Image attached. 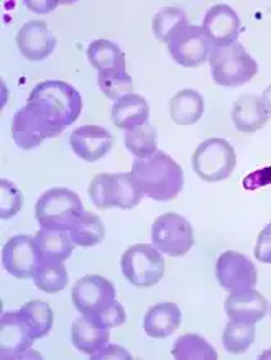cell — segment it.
Returning <instances> with one entry per match:
<instances>
[{
	"label": "cell",
	"instance_id": "cell-1",
	"mask_svg": "<svg viewBox=\"0 0 271 360\" xmlns=\"http://www.w3.org/2000/svg\"><path fill=\"white\" fill-rule=\"evenodd\" d=\"M27 107L43 122L62 132L81 115L82 97L65 81H43L32 89Z\"/></svg>",
	"mask_w": 271,
	"mask_h": 360
},
{
	"label": "cell",
	"instance_id": "cell-2",
	"mask_svg": "<svg viewBox=\"0 0 271 360\" xmlns=\"http://www.w3.org/2000/svg\"><path fill=\"white\" fill-rule=\"evenodd\" d=\"M130 173L143 194L154 201H173L185 184L183 168L161 150L150 158H135Z\"/></svg>",
	"mask_w": 271,
	"mask_h": 360
},
{
	"label": "cell",
	"instance_id": "cell-3",
	"mask_svg": "<svg viewBox=\"0 0 271 360\" xmlns=\"http://www.w3.org/2000/svg\"><path fill=\"white\" fill-rule=\"evenodd\" d=\"M81 198L67 188H51L37 201L35 216L41 229L71 231L84 216Z\"/></svg>",
	"mask_w": 271,
	"mask_h": 360
},
{
	"label": "cell",
	"instance_id": "cell-4",
	"mask_svg": "<svg viewBox=\"0 0 271 360\" xmlns=\"http://www.w3.org/2000/svg\"><path fill=\"white\" fill-rule=\"evenodd\" d=\"M211 75L216 84L239 87L258 75V63L251 58L239 41L229 46L212 48L209 56Z\"/></svg>",
	"mask_w": 271,
	"mask_h": 360
},
{
	"label": "cell",
	"instance_id": "cell-5",
	"mask_svg": "<svg viewBox=\"0 0 271 360\" xmlns=\"http://www.w3.org/2000/svg\"><path fill=\"white\" fill-rule=\"evenodd\" d=\"M89 198L100 209H133L142 202L143 191L132 173H99L89 184Z\"/></svg>",
	"mask_w": 271,
	"mask_h": 360
},
{
	"label": "cell",
	"instance_id": "cell-6",
	"mask_svg": "<svg viewBox=\"0 0 271 360\" xmlns=\"http://www.w3.org/2000/svg\"><path fill=\"white\" fill-rule=\"evenodd\" d=\"M237 165L235 148L225 139H207L192 155V169L206 183L224 181Z\"/></svg>",
	"mask_w": 271,
	"mask_h": 360
},
{
	"label": "cell",
	"instance_id": "cell-7",
	"mask_svg": "<svg viewBox=\"0 0 271 360\" xmlns=\"http://www.w3.org/2000/svg\"><path fill=\"white\" fill-rule=\"evenodd\" d=\"M122 274L137 288L154 286L164 276V259L154 245L137 244L128 247L120 259Z\"/></svg>",
	"mask_w": 271,
	"mask_h": 360
},
{
	"label": "cell",
	"instance_id": "cell-8",
	"mask_svg": "<svg viewBox=\"0 0 271 360\" xmlns=\"http://www.w3.org/2000/svg\"><path fill=\"white\" fill-rule=\"evenodd\" d=\"M152 240L161 254L183 257L194 245V231L190 221L183 216L176 212H166L154 219Z\"/></svg>",
	"mask_w": 271,
	"mask_h": 360
},
{
	"label": "cell",
	"instance_id": "cell-9",
	"mask_svg": "<svg viewBox=\"0 0 271 360\" xmlns=\"http://www.w3.org/2000/svg\"><path fill=\"white\" fill-rule=\"evenodd\" d=\"M169 55L178 65L185 68H199L209 60L212 45L202 27L183 25L169 37Z\"/></svg>",
	"mask_w": 271,
	"mask_h": 360
},
{
	"label": "cell",
	"instance_id": "cell-10",
	"mask_svg": "<svg viewBox=\"0 0 271 360\" xmlns=\"http://www.w3.org/2000/svg\"><path fill=\"white\" fill-rule=\"evenodd\" d=\"M71 298L74 308L84 316H94L117 298L114 283L100 275H86L72 286Z\"/></svg>",
	"mask_w": 271,
	"mask_h": 360
},
{
	"label": "cell",
	"instance_id": "cell-11",
	"mask_svg": "<svg viewBox=\"0 0 271 360\" xmlns=\"http://www.w3.org/2000/svg\"><path fill=\"white\" fill-rule=\"evenodd\" d=\"M216 278L227 291L253 288L258 283V270L249 257L240 252L227 250L216 262Z\"/></svg>",
	"mask_w": 271,
	"mask_h": 360
},
{
	"label": "cell",
	"instance_id": "cell-12",
	"mask_svg": "<svg viewBox=\"0 0 271 360\" xmlns=\"http://www.w3.org/2000/svg\"><path fill=\"white\" fill-rule=\"evenodd\" d=\"M40 259L35 236H13L2 249L4 269L18 280L33 278Z\"/></svg>",
	"mask_w": 271,
	"mask_h": 360
},
{
	"label": "cell",
	"instance_id": "cell-13",
	"mask_svg": "<svg viewBox=\"0 0 271 360\" xmlns=\"http://www.w3.org/2000/svg\"><path fill=\"white\" fill-rule=\"evenodd\" d=\"M58 135H61V130L43 122L27 105L18 109L13 115L12 139L22 150H35L46 139H55Z\"/></svg>",
	"mask_w": 271,
	"mask_h": 360
},
{
	"label": "cell",
	"instance_id": "cell-14",
	"mask_svg": "<svg viewBox=\"0 0 271 360\" xmlns=\"http://www.w3.org/2000/svg\"><path fill=\"white\" fill-rule=\"evenodd\" d=\"M242 23L237 12L225 4H216L207 11L202 30L209 38L212 48L229 46L239 38Z\"/></svg>",
	"mask_w": 271,
	"mask_h": 360
},
{
	"label": "cell",
	"instance_id": "cell-15",
	"mask_svg": "<svg viewBox=\"0 0 271 360\" xmlns=\"http://www.w3.org/2000/svg\"><path fill=\"white\" fill-rule=\"evenodd\" d=\"M17 46L23 56L32 63L46 60L55 51L56 37L53 35L46 22L30 20L23 23L15 37Z\"/></svg>",
	"mask_w": 271,
	"mask_h": 360
},
{
	"label": "cell",
	"instance_id": "cell-16",
	"mask_svg": "<svg viewBox=\"0 0 271 360\" xmlns=\"http://www.w3.org/2000/svg\"><path fill=\"white\" fill-rule=\"evenodd\" d=\"M70 145L77 157L84 162H98L114 147V137L100 125H81L70 135Z\"/></svg>",
	"mask_w": 271,
	"mask_h": 360
},
{
	"label": "cell",
	"instance_id": "cell-17",
	"mask_svg": "<svg viewBox=\"0 0 271 360\" xmlns=\"http://www.w3.org/2000/svg\"><path fill=\"white\" fill-rule=\"evenodd\" d=\"M35 339L32 338L20 311H7L0 319V352L2 359H22L32 349Z\"/></svg>",
	"mask_w": 271,
	"mask_h": 360
},
{
	"label": "cell",
	"instance_id": "cell-18",
	"mask_svg": "<svg viewBox=\"0 0 271 360\" xmlns=\"http://www.w3.org/2000/svg\"><path fill=\"white\" fill-rule=\"evenodd\" d=\"M268 301L255 288L232 291L227 296L224 309L230 321H242V323H258L268 313Z\"/></svg>",
	"mask_w": 271,
	"mask_h": 360
},
{
	"label": "cell",
	"instance_id": "cell-19",
	"mask_svg": "<svg viewBox=\"0 0 271 360\" xmlns=\"http://www.w3.org/2000/svg\"><path fill=\"white\" fill-rule=\"evenodd\" d=\"M270 115L263 101L255 94H244L232 107V122L242 134L258 132L268 122Z\"/></svg>",
	"mask_w": 271,
	"mask_h": 360
},
{
	"label": "cell",
	"instance_id": "cell-20",
	"mask_svg": "<svg viewBox=\"0 0 271 360\" xmlns=\"http://www.w3.org/2000/svg\"><path fill=\"white\" fill-rule=\"evenodd\" d=\"M110 329L105 328L91 316L82 314L79 319L72 323L71 340L72 345L86 355H93L109 344Z\"/></svg>",
	"mask_w": 271,
	"mask_h": 360
},
{
	"label": "cell",
	"instance_id": "cell-21",
	"mask_svg": "<svg viewBox=\"0 0 271 360\" xmlns=\"http://www.w3.org/2000/svg\"><path fill=\"white\" fill-rule=\"evenodd\" d=\"M181 319L183 314L179 306L171 301H164L148 308L143 319V329L150 338L166 339L179 329Z\"/></svg>",
	"mask_w": 271,
	"mask_h": 360
},
{
	"label": "cell",
	"instance_id": "cell-22",
	"mask_svg": "<svg viewBox=\"0 0 271 360\" xmlns=\"http://www.w3.org/2000/svg\"><path fill=\"white\" fill-rule=\"evenodd\" d=\"M148 115L150 105L147 99L140 94H133V92L114 102L112 105V122L115 127L125 130V132L147 124Z\"/></svg>",
	"mask_w": 271,
	"mask_h": 360
},
{
	"label": "cell",
	"instance_id": "cell-23",
	"mask_svg": "<svg viewBox=\"0 0 271 360\" xmlns=\"http://www.w3.org/2000/svg\"><path fill=\"white\" fill-rule=\"evenodd\" d=\"M204 97L194 89H183L169 102V114L178 125H192L204 115Z\"/></svg>",
	"mask_w": 271,
	"mask_h": 360
},
{
	"label": "cell",
	"instance_id": "cell-24",
	"mask_svg": "<svg viewBox=\"0 0 271 360\" xmlns=\"http://www.w3.org/2000/svg\"><path fill=\"white\" fill-rule=\"evenodd\" d=\"M35 242L40 257L45 260L65 262L74 250V242L67 231H48L40 229L35 233Z\"/></svg>",
	"mask_w": 271,
	"mask_h": 360
},
{
	"label": "cell",
	"instance_id": "cell-25",
	"mask_svg": "<svg viewBox=\"0 0 271 360\" xmlns=\"http://www.w3.org/2000/svg\"><path fill=\"white\" fill-rule=\"evenodd\" d=\"M87 60L93 65L94 70L99 72L112 70H127V60L125 53L120 50L117 43L105 40H94L87 48Z\"/></svg>",
	"mask_w": 271,
	"mask_h": 360
},
{
	"label": "cell",
	"instance_id": "cell-26",
	"mask_svg": "<svg viewBox=\"0 0 271 360\" xmlns=\"http://www.w3.org/2000/svg\"><path fill=\"white\" fill-rule=\"evenodd\" d=\"M20 316L35 340L46 338L51 333L53 323H55V314H53L51 306L45 303V301H28V303L22 306Z\"/></svg>",
	"mask_w": 271,
	"mask_h": 360
},
{
	"label": "cell",
	"instance_id": "cell-27",
	"mask_svg": "<svg viewBox=\"0 0 271 360\" xmlns=\"http://www.w3.org/2000/svg\"><path fill=\"white\" fill-rule=\"evenodd\" d=\"M33 281H35V286L40 291L50 295L60 293L66 288L67 281H70L65 262L40 259V264H38L35 275H33Z\"/></svg>",
	"mask_w": 271,
	"mask_h": 360
},
{
	"label": "cell",
	"instance_id": "cell-28",
	"mask_svg": "<svg viewBox=\"0 0 271 360\" xmlns=\"http://www.w3.org/2000/svg\"><path fill=\"white\" fill-rule=\"evenodd\" d=\"M176 360H217V352L204 338L197 334H185L173 345Z\"/></svg>",
	"mask_w": 271,
	"mask_h": 360
},
{
	"label": "cell",
	"instance_id": "cell-29",
	"mask_svg": "<svg viewBox=\"0 0 271 360\" xmlns=\"http://www.w3.org/2000/svg\"><path fill=\"white\" fill-rule=\"evenodd\" d=\"M158 132L152 124H143L140 127L125 132V147L135 158H150L158 152Z\"/></svg>",
	"mask_w": 271,
	"mask_h": 360
},
{
	"label": "cell",
	"instance_id": "cell-30",
	"mask_svg": "<svg viewBox=\"0 0 271 360\" xmlns=\"http://www.w3.org/2000/svg\"><path fill=\"white\" fill-rule=\"evenodd\" d=\"M74 245L94 247L99 245L105 237V227L99 216L93 212H84L81 221L70 231Z\"/></svg>",
	"mask_w": 271,
	"mask_h": 360
},
{
	"label": "cell",
	"instance_id": "cell-31",
	"mask_svg": "<svg viewBox=\"0 0 271 360\" xmlns=\"http://www.w3.org/2000/svg\"><path fill=\"white\" fill-rule=\"evenodd\" d=\"M256 334L255 324L242 323V321H230L225 326L224 334H222V344L227 352L230 354H244L253 344Z\"/></svg>",
	"mask_w": 271,
	"mask_h": 360
},
{
	"label": "cell",
	"instance_id": "cell-32",
	"mask_svg": "<svg viewBox=\"0 0 271 360\" xmlns=\"http://www.w3.org/2000/svg\"><path fill=\"white\" fill-rule=\"evenodd\" d=\"M187 17L185 11L178 7H164L161 11L154 13L152 20V30L153 35L158 41L168 43L169 37L178 30L179 27L187 25Z\"/></svg>",
	"mask_w": 271,
	"mask_h": 360
},
{
	"label": "cell",
	"instance_id": "cell-33",
	"mask_svg": "<svg viewBox=\"0 0 271 360\" xmlns=\"http://www.w3.org/2000/svg\"><path fill=\"white\" fill-rule=\"evenodd\" d=\"M98 84L100 91L104 92L109 99L120 101L122 97L132 94L133 81L132 76L128 75L127 70H112L99 72Z\"/></svg>",
	"mask_w": 271,
	"mask_h": 360
},
{
	"label": "cell",
	"instance_id": "cell-34",
	"mask_svg": "<svg viewBox=\"0 0 271 360\" xmlns=\"http://www.w3.org/2000/svg\"><path fill=\"white\" fill-rule=\"evenodd\" d=\"M23 206V194L15 184L8 179H0V217L4 221L12 219L20 212Z\"/></svg>",
	"mask_w": 271,
	"mask_h": 360
},
{
	"label": "cell",
	"instance_id": "cell-35",
	"mask_svg": "<svg viewBox=\"0 0 271 360\" xmlns=\"http://www.w3.org/2000/svg\"><path fill=\"white\" fill-rule=\"evenodd\" d=\"M91 318L98 321L105 328L112 329V328H119V326H122L127 323V313H125L124 306L119 303L117 300L114 301V303H110L107 308L100 311V313L91 316Z\"/></svg>",
	"mask_w": 271,
	"mask_h": 360
},
{
	"label": "cell",
	"instance_id": "cell-36",
	"mask_svg": "<svg viewBox=\"0 0 271 360\" xmlns=\"http://www.w3.org/2000/svg\"><path fill=\"white\" fill-rule=\"evenodd\" d=\"M253 254L255 259L261 264H271V222L258 233Z\"/></svg>",
	"mask_w": 271,
	"mask_h": 360
},
{
	"label": "cell",
	"instance_id": "cell-37",
	"mask_svg": "<svg viewBox=\"0 0 271 360\" xmlns=\"http://www.w3.org/2000/svg\"><path fill=\"white\" fill-rule=\"evenodd\" d=\"M91 359L93 360H112V359L132 360L133 357L127 349L120 347V345H115V344H110V345L107 344V345H104L100 350H98V352L91 355Z\"/></svg>",
	"mask_w": 271,
	"mask_h": 360
},
{
	"label": "cell",
	"instance_id": "cell-38",
	"mask_svg": "<svg viewBox=\"0 0 271 360\" xmlns=\"http://www.w3.org/2000/svg\"><path fill=\"white\" fill-rule=\"evenodd\" d=\"M268 184H271V167L261 168V169H258V172L250 173L249 176L244 179V188L250 189V191H253V189H258V188H263V186H268Z\"/></svg>",
	"mask_w": 271,
	"mask_h": 360
},
{
	"label": "cell",
	"instance_id": "cell-39",
	"mask_svg": "<svg viewBox=\"0 0 271 360\" xmlns=\"http://www.w3.org/2000/svg\"><path fill=\"white\" fill-rule=\"evenodd\" d=\"M58 6H60L58 2H46V0H43V2H27V7L32 8V12L35 13H48L55 11Z\"/></svg>",
	"mask_w": 271,
	"mask_h": 360
},
{
	"label": "cell",
	"instance_id": "cell-40",
	"mask_svg": "<svg viewBox=\"0 0 271 360\" xmlns=\"http://www.w3.org/2000/svg\"><path fill=\"white\" fill-rule=\"evenodd\" d=\"M261 101H263L265 109H266V112H268V115L271 117V84L263 91V97H261Z\"/></svg>",
	"mask_w": 271,
	"mask_h": 360
},
{
	"label": "cell",
	"instance_id": "cell-41",
	"mask_svg": "<svg viewBox=\"0 0 271 360\" xmlns=\"http://www.w3.org/2000/svg\"><path fill=\"white\" fill-rule=\"evenodd\" d=\"M258 359L260 360H271V350H265V352L261 354Z\"/></svg>",
	"mask_w": 271,
	"mask_h": 360
}]
</instances>
